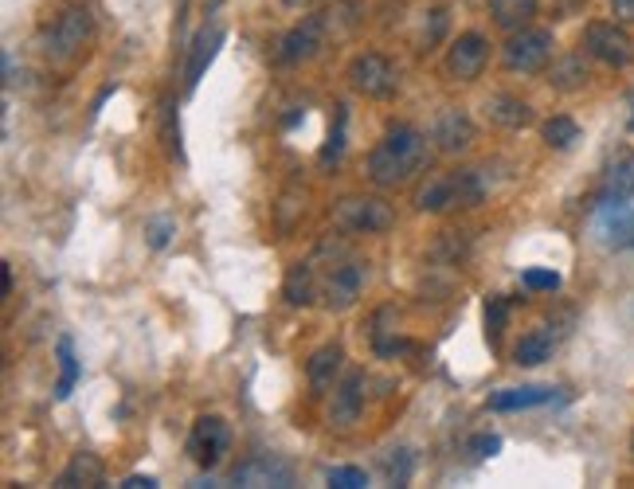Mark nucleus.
Returning <instances> with one entry per match:
<instances>
[{"instance_id": "f257e3e1", "label": "nucleus", "mask_w": 634, "mask_h": 489, "mask_svg": "<svg viewBox=\"0 0 634 489\" xmlns=\"http://www.w3.org/2000/svg\"><path fill=\"white\" fill-rule=\"evenodd\" d=\"M591 231L611 251L634 247V157L619 161L607 173L603 188H599V200H595V212H591Z\"/></svg>"}, {"instance_id": "f03ea898", "label": "nucleus", "mask_w": 634, "mask_h": 489, "mask_svg": "<svg viewBox=\"0 0 634 489\" xmlns=\"http://www.w3.org/2000/svg\"><path fill=\"white\" fill-rule=\"evenodd\" d=\"M423 165H427V137L411 126H396L372 149L368 177L380 188H396V184H408L415 173H423Z\"/></svg>"}, {"instance_id": "7ed1b4c3", "label": "nucleus", "mask_w": 634, "mask_h": 489, "mask_svg": "<svg viewBox=\"0 0 634 489\" xmlns=\"http://www.w3.org/2000/svg\"><path fill=\"white\" fill-rule=\"evenodd\" d=\"M490 192L486 169H458V173H439L415 192L419 212H447V208H474Z\"/></svg>"}, {"instance_id": "20e7f679", "label": "nucleus", "mask_w": 634, "mask_h": 489, "mask_svg": "<svg viewBox=\"0 0 634 489\" xmlns=\"http://www.w3.org/2000/svg\"><path fill=\"white\" fill-rule=\"evenodd\" d=\"M333 223L353 231V235H380L396 223V212L376 200V196H345L337 208H333Z\"/></svg>"}, {"instance_id": "39448f33", "label": "nucleus", "mask_w": 634, "mask_h": 489, "mask_svg": "<svg viewBox=\"0 0 634 489\" xmlns=\"http://www.w3.org/2000/svg\"><path fill=\"white\" fill-rule=\"evenodd\" d=\"M501 59L509 71H521V75H533L541 71L544 63L552 59V32L544 28H521L509 36V44L501 47Z\"/></svg>"}, {"instance_id": "423d86ee", "label": "nucleus", "mask_w": 634, "mask_h": 489, "mask_svg": "<svg viewBox=\"0 0 634 489\" xmlns=\"http://www.w3.org/2000/svg\"><path fill=\"white\" fill-rule=\"evenodd\" d=\"M91 40V12L87 8H63L59 16H55V24H51V32H47L44 40V51L51 59H71L79 47Z\"/></svg>"}, {"instance_id": "0eeeda50", "label": "nucleus", "mask_w": 634, "mask_h": 489, "mask_svg": "<svg viewBox=\"0 0 634 489\" xmlns=\"http://www.w3.org/2000/svg\"><path fill=\"white\" fill-rule=\"evenodd\" d=\"M227 446H231V431H227V423L220 419V415H204V419L192 423L188 454H192L196 466H204V470L220 466L227 454Z\"/></svg>"}, {"instance_id": "6e6552de", "label": "nucleus", "mask_w": 634, "mask_h": 489, "mask_svg": "<svg viewBox=\"0 0 634 489\" xmlns=\"http://www.w3.org/2000/svg\"><path fill=\"white\" fill-rule=\"evenodd\" d=\"M349 83L364 98H384L396 90V67L380 51H364L349 63Z\"/></svg>"}, {"instance_id": "1a4fd4ad", "label": "nucleus", "mask_w": 634, "mask_h": 489, "mask_svg": "<svg viewBox=\"0 0 634 489\" xmlns=\"http://www.w3.org/2000/svg\"><path fill=\"white\" fill-rule=\"evenodd\" d=\"M486 59H490V44H486V36H478V32H462V36L451 44V51H447V75L458 79V83H470V79H478V75H482Z\"/></svg>"}, {"instance_id": "9d476101", "label": "nucleus", "mask_w": 634, "mask_h": 489, "mask_svg": "<svg viewBox=\"0 0 634 489\" xmlns=\"http://www.w3.org/2000/svg\"><path fill=\"white\" fill-rule=\"evenodd\" d=\"M321 40H325V20L321 16H306L302 24H294L282 44H278V63L294 67V63H306L321 51Z\"/></svg>"}, {"instance_id": "9b49d317", "label": "nucleus", "mask_w": 634, "mask_h": 489, "mask_svg": "<svg viewBox=\"0 0 634 489\" xmlns=\"http://www.w3.org/2000/svg\"><path fill=\"white\" fill-rule=\"evenodd\" d=\"M584 47H588V55H595L599 63H607V67H627L634 55L631 40H627V32L623 28H615V24H588V32H584Z\"/></svg>"}, {"instance_id": "f8f14e48", "label": "nucleus", "mask_w": 634, "mask_h": 489, "mask_svg": "<svg viewBox=\"0 0 634 489\" xmlns=\"http://www.w3.org/2000/svg\"><path fill=\"white\" fill-rule=\"evenodd\" d=\"M361 286H364V267L357 259H345L341 267L329 270V278L321 286V298H325L329 310H349L361 298Z\"/></svg>"}, {"instance_id": "ddd939ff", "label": "nucleus", "mask_w": 634, "mask_h": 489, "mask_svg": "<svg viewBox=\"0 0 634 489\" xmlns=\"http://www.w3.org/2000/svg\"><path fill=\"white\" fill-rule=\"evenodd\" d=\"M235 486H294V470L282 462V458H274V454H259V458H251V462H243L239 470H235Z\"/></svg>"}, {"instance_id": "4468645a", "label": "nucleus", "mask_w": 634, "mask_h": 489, "mask_svg": "<svg viewBox=\"0 0 634 489\" xmlns=\"http://www.w3.org/2000/svg\"><path fill=\"white\" fill-rule=\"evenodd\" d=\"M220 44H224V28H220V24L200 28V36L192 40V47H188V63H184V90H188V94L196 90L200 75H204V71H208V63L216 59Z\"/></svg>"}, {"instance_id": "2eb2a0df", "label": "nucleus", "mask_w": 634, "mask_h": 489, "mask_svg": "<svg viewBox=\"0 0 634 489\" xmlns=\"http://www.w3.org/2000/svg\"><path fill=\"white\" fill-rule=\"evenodd\" d=\"M431 141H435L443 153H466V149L474 145V122H470L462 110H443V114L435 118Z\"/></svg>"}, {"instance_id": "dca6fc26", "label": "nucleus", "mask_w": 634, "mask_h": 489, "mask_svg": "<svg viewBox=\"0 0 634 489\" xmlns=\"http://www.w3.org/2000/svg\"><path fill=\"white\" fill-rule=\"evenodd\" d=\"M364 407V372H349L337 388H333V403H329V423L337 427H349L357 423Z\"/></svg>"}, {"instance_id": "f3484780", "label": "nucleus", "mask_w": 634, "mask_h": 489, "mask_svg": "<svg viewBox=\"0 0 634 489\" xmlns=\"http://www.w3.org/2000/svg\"><path fill=\"white\" fill-rule=\"evenodd\" d=\"M556 400V388L544 384H525V388H501L490 396V411H525V407H544Z\"/></svg>"}, {"instance_id": "a211bd4d", "label": "nucleus", "mask_w": 634, "mask_h": 489, "mask_svg": "<svg viewBox=\"0 0 634 489\" xmlns=\"http://www.w3.org/2000/svg\"><path fill=\"white\" fill-rule=\"evenodd\" d=\"M486 114H490V122L501 126V130H525V126L533 122L529 102H521V98H513V94H494V98L486 102Z\"/></svg>"}, {"instance_id": "6ab92c4d", "label": "nucleus", "mask_w": 634, "mask_h": 489, "mask_svg": "<svg viewBox=\"0 0 634 489\" xmlns=\"http://www.w3.org/2000/svg\"><path fill=\"white\" fill-rule=\"evenodd\" d=\"M490 16L505 32H521L537 16V0H490Z\"/></svg>"}, {"instance_id": "aec40b11", "label": "nucleus", "mask_w": 634, "mask_h": 489, "mask_svg": "<svg viewBox=\"0 0 634 489\" xmlns=\"http://www.w3.org/2000/svg\"><path fill=\"white\" fill-rule=\"evenodd\" d=\"M341 345H321L314 356H310V364H306V376H310V384L314 388H333V376L341 372Z\"/></svg>"}, {"instance_id": "412c9836", "label": "nucleus", "mask_w": 634, "mask_h": 489, "mask_svg": "<svg viewBox=\"0 0 634 489\" xmlns=\"http://www.w3.org/2000/svg\"><path fill=\"white\" fill-rule=\"evenodd\" d=\"M102 462L94 458V454H75L71 462H67V470L59 474V486L71 489V486H102Z\"/></svg>"}, {"instance_id": "4be33fe9", "label": "nucleus", "mask_w": 634, "mask_h": 489, "mask_svg": "<svg viewBox=\"0 0 634 489\" xmlns=\"http://www.w3.org/2000/svg\"><path fill=\"white\" fill-rule=\"evenodd\" d=\"M552 345H556V337H552L548 329H533V333H525V337L517 341L513 360L525 364V368H537V364H544V360L552 356Z\"/></svg>"}, {"instance_id": "5701e85b", "label": "nucleus", "mask_w": 634, "mask_h": 489, "mask_svg": "<svg viewBox=\"0 0 634 489\" xmlns=\"http://www.w3.org/2000/svg\"><path fill=\"white\" fill-rule=\"evenodd\" d=\"M55 356H59V384H55V400H67L79 384V360H75V345L71 337H59L55 345Z\"/></svg>"}, {"instance_id": "b1692460", "label": "nucleus", "mask_w": 634, "mask_h": 489, "mask_svg": "<svg viewBox=\"0 0 634 489\" xmlns=\"http://www.w3.org/2000/svg\"><path fill=\"white\" fill-rule=\"evenodd\" d=\"M282 294H286L290 306H310L314 302V270H310V263H298V267L286 270Z\"/></svg>"}, {"instance_id": "393cba45", "label": "nucleus", "mask_w": 634, "mask_h": 489, "mask_svg": "<svg viewBox=\"0 0 634 489\" xmlns=\"http://www.w3.org/2000/svg\"><path fill=\"white\" fill-rule=\"evenodd\" d=\"M552 87L560 90H580L588 83V67H584V55H568V59H560L556 67H552V79H548Z\"/></svg>"}, {"instance_id": "a878e982", "label": "nucleus", "mask_w": 634, "mask_h": 489, "mask_svg": "<svg viewBox=\"0 0 634 489\" xmlns=\"http://www.w3.org/2000/svg\"><path fill=\"white\" fill-rule=\"evenodd\" d=\"M544 141H548L552 149H572V145L580 141V126H576L568 114H556V118L544 122Z\"/></svg>"}, {"instance_id": "bb28decb", "label": "nucleus", "mask_w": 634, "mask_h": 489, "mask_svg": "<svg viewBox=\"0 0 634 489\" xmlns=\"http://www.w3.org/2000/svg\"><path fill=\"white\" fill-rule=\"evenodd\" d=\"M411 450L408 446H400V450H388V458H384V474L396 482V486H408L411 482Z\"/></svg>"}, {"instance_id": "cd10ccee", "label": "nucleus", "mask_w": 634, "mask_h": 489, "mask_svg": "<svg viewBox=\"0 0 634 489\" xmlns=\"http://www.w3.org/2000/svg\"><path fill=\"white\" fill-rule=\"evenodd\" d=\"M325 482L337 489H364L368 486V474H364L361 466H333V470L325 474Z\"/></svg>"}, {"instance_id": "c85d7f7f", "label": "nucleus", "mask_w": 634, "mask_h": 489, "mask_svg": "<svg viewBox=\"0 0 634 489\" xmlns=\"http://www.w3.org/2000/svg\"><path fill=\"white\" fill-rule=\"evenodd\" d=\"M345 122H349V110H345V106H337V130L329 134V145L321 149V165L341 161V153H345Z\"/></svg>"}, {"instance_id": "c756f323", "label": "nucleus", "mask_w": 634, "mask_h": 489, "mask_svg": "<svg viewBox=\"0 0 634 489\" xmlns=\"http://www.w3.org/2000/svg\"><path fill=\"white\" fill-rule=\"evenodd\" d=\"M505 321H509V302L505 298H490L486 302V333L498 337L501 329H505Z\"/></svg>"}, {"instance_id": "7c9ffc66", "label": "nucleus", "mask_w": 634, "mask_h": 489, "mask_svg": "<svg viewBox=\"0 0 634 489\" xmlns=\"http://www.w3.org/2000/svg\"><path fill=\"white\" fill-rule=\"evenodd\" d=\"M521 282H525V290H556V286H560V274H556V270H525Z\"/></svg>"}, {"instance_id": "2f4dec72", "label": "nucleus", "mask_w": 634, "mask_h": 489, "mask_svg": "<svg viewBox=\"0 0 634 489\" xmlns=\"http://www.w3.org/2000/svg\"><path fill=\"white\" fill-rule=\"evenodd\" d=\"M173 231H177V227H173V220H165V216L145 223V239H149V247H165Z\"/></svg>"}, {"instance_id": "473e14b6", "label": "nucleus", "mask_w": 634, "mask_h": 489, "mask_svg": "<svg viewBox=\"0 0 634 489\" xmlns=\"http://www.w3.org/2000/svg\"><path fill=\"white\" fill-rule=\"evenodd\" d=\"M161 110H165V114H161V118H165V141H169V149H173V153H181V126H177V118H173V102L165 98V106H161Z\"/></svg>"}, {"instance_id": "72a5a7b5", "label": "nucleus", "mask_w": 634, "mask_h": 489, "mask_svg": "<svg viewBox=\"0 0 634 489\" xmlns=\"http://www.w3.org/2000/svg\"><path fill=\"white\" fill-rule=\"evenodd\" d=\"M498 450H501L498 435H474V439H470V454H474V458H494Z\"/></svg>"}, {"instance_id": "f704fd0d", "label": "nucleus", "mask_w": 634, "mask_h": 489, "mask_svg": "<svg viewBox=\"0 0 634 489\" xmlns=\"http://www.w3.org/2000/svg\"><path fill=\"white\" fill-rule=\"evenodd\" d=\"M122 489H157V478H149V474H130Z\"/></svg>"}, {"instance_id": "c9c22d12", "label": "nucleus", "mask_w": 634, "mask_h": 489, "mask_svg": "<svg viewBox=\"0 0 634 489\" xmlns=\"http://www.w3.org/2000/svg\"><path fill=\"white\" fill-rule=\"evenodd\" d=\"M611 12H615L619 20L634 24V0H611Z\"/></svg>"}, {"instance_id": "e433bc0d", "label": "nucleus", "mask_w": 634, "mask_h": 489, "mask_svg": "<svg viewBox=\"0 0 634 489\" xmlns=\"http://www.w3.org/2000/svg\"><path fill=\"white\" fill-rule=\"evenodd\" d=\"M631 446H634V439H631Z\"/></svg>"}]
</instances>
